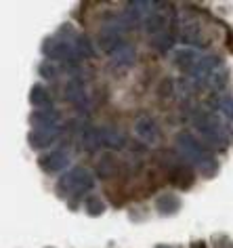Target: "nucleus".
I'll use <instances>...</instances> for the list:
<instances>
[{
    "label": "nucleus",
    "mask_w": 233,
    "mask_h": 248,
    "mask_svg": "<svg viewBox=\"0 0 233 248\" xmlns=\"http://www.w3.org/2000/svg\"><path fill=\"white\" fill-rule=\"evenodd\" d=\"M109 61H112L114 67H120V70H128V67L134 65V61H137V51H134L132 45H128L124 42L120 48H116V51L109 55Z\"/></svg>",
    "instance_id": "1a4fd4ad"
},
{
    "label": "nucleus",
    "mask_w": 233,
    "mask_h": 248,
    "mask_svg": "<svg viewBox=\"0 0 233 248\" xmlns=\"http://www.w3.org/2000/svg\"><path fill=\"white\" fill-rule=\"evenodd\" d=\"M170 23H173V19H168V17L164 13H160V11H156V13H151L143 21V28H145L147 34L156 38V36H160L162 32H166V30L170 28Z\"/></svg>",
    "instance_id": "f8f14e48"
},
{
    "label": "nucleus",
    "mask_w": 233,
    "mask_h": 248,
    "mask_svg": "<svg viewBox=\"0 0 233 248\" xmlns=\"http://www.w3.org/2000/svg\"><path fill=\"white\" fill-rule=\"evenodd\" d=\"M134 135L141 143L145 145H156L160 141V128H158V122L153 120L151 116H139L137 122H134Z\"/></svg>",
    "instance_id": "20e7f679"
},
{
    "label": "nucleus",
    "mask_w": 233,
    "mask_h": 248,
    "mask_svg": "<svg viewBox=\"0 0 233 248\" xmlns=\"http://www.w3.org/2000/svg\"><path fill=\"white\" fill-rule=\"evenodd\" d=\"M84 206H87V215L88 217H101L103 213H105V204H103L99 198H88Z\"/></svg>",
    "instance_id": "5701e85b"
},
{
    "label": "nucleus",
    "mask_w": 233,
    "mask_h": 248,
    "mask_svg": "<svg viewBox=\"0 0 233 248\" xmlns=\"http://www.w3.org/2000/svg\"><path fill=\"white\" fill-rule=\"evenodd\" d=\"M158 248H168V246H158Z\"/></svg>",
    "instance_id": "cd10ccee"
},
{
    "label": "nucleus",
    "mask_w": 233,
    "mask_h": 248,
    "mask_svg": "<svg viewBox=\"0 0 233 248\" xmlns=\"http://www.w3.org/2000/svg\"><path fill=\"white\" fill-rule=\"evenodd\" d=\"M179 206H181L179 198L173 196V194H162V196H158V200H156V208H158V213L164 215V217L175 215L176 210H179Z\"/></svg>",
    "instance_id": "f3484780"
},
{
    "label": "nucleus",
    "mask_w": 233,
    "mask_h": 248,
    "mask_svg": "<svg viewBox=\"0 0 233 248\" xmlns=\"http://www.w3.org/2000/svg\"><path fill=\"white\" fill-rule=\"evenodd\" d=\"M176 19H175V17H173V23H175ZM173 23H170V28L166 30V32H162L160 36H156V38H153L151 40V45H153V48H156V51L158 53H168L170 51V48H173L175 46V26H173Z\"/></svg>",
    "instance_id": "dca6fc26"
},
{
    "label": "nucleus",
    "mask_w": 233,
    "mask_h": 248,
    "mask_svg": "<svg viewBox=\"0 0 233 248\" xmlns=\"http://www.w3.org/2000/svg\"><path fill=\"white\" fill-rule=\"evenodd\" d=\"M82 147L87 152H97L101 147V135H99V128L95 126H84L82 131Z\"/></svg>",
    "instance_id": "6ab92c4d"
},
{
    "label": "nucleus",
    "mask_w": 233,
    "mask_h": 248,
    "mask_svg": "<svg viewBox=\"0 0 233 248\" xmlns=\"http://www.w3.org/2000/svg\"><path fill=\"white\" fill-rule=\"evenodd\" d=\"M99 135H101V145L109 147V150H124V147H126L128 139L118 131V128H114V126H99Z\"/></svg>",
    "instance_id": "9b49d317"
},
{
    "label": "nucleus",
    "mask_w": 233,
    "mask_h": 248,
    "mask_svg": "<svg viewBox=\"0 0 233 248\" xmlns=\"http://www.w3.org/2000/svg\"><path fill=\"white\" fill-rule=\"evenodd\" d=\"M218 67H220V59L217 57V55H204V57L200 59V63L195 65V70L189 74V76L193 78V82L206 84L208 78H210L212 74L218 70Z\"/></svg>",
    "instance_id": "423d86ee"
},
{
    "label": "nucleus",
    "mask_w": 233,
    "mask_h": 248,
    "mask_svg": "<svg viewBox=\"0 0 233 248\" xmlns=\"http://www.w3.org/2000/svg\"><path fill=\"white\" fill-rule=\"evenodd\" d=\"M40 74H42V76H44L46 80H53L55 74H57V67H55L53 63H44V65L40 67Z\"/></svg>",
    "instance_id": "a878e982"
},
{
    "label": "nucleus",
    "mask_w": 233,
    "mask_h": 248,
    "mask_svg": "<svg viewBox=\"0 0 233 248\" xmlns=\"http://www.w3.org/2000/svg\"><path fill=\"white\" fill-rule=\"evenodd\" d=\"M173 183L176 185V187H189V185L193 183V172L187 169V166H176V169H173Z\"/></svg>",
    "instance_id": "412c9836"
},
{
    "label": "nucleus",
    "mask_w": 233,
    "mask_h": 248,
    "mask_svg": "<svg viewBox=\"0 0 233 248\" xmlns=\"http://www.w3.org/2000/svg\"><path fill=\"white\" fill-rule=\"evenodd\" d=\"M200 59H202V55L198 48H193V46H181V48H176L175 51V65L179 67V70L183 74H191L195 70V65L200 63Z\"/></svg>",
    "instance_id": "39448f33"
},
{
    "label": "nucleus",
    "mask_w": 233,
    "mask_h": 248,
    "mask_svg": "<svg viewBox=\"0 0 233 248\" xmlns=\"http://www.w3.org/2000/svg\"><path fill=\"white\" fill-rule=\"evenodd\" d=\"M120 172V160L114 156V154H105L97 160V166H95V175L101 177V179H109V177H116Z\"/></svg>",
    "instance_id": "ddd939ff"
},
{
    "label": "nucleus",
    "mask_w": 233,
    "mask_h": 248,
    "mask_svg": "<svg viewBox=\"0 0 233 248\" xmlns=\"http://www.w3.org/2000/svg\"><path fill=\"white\" fill-rule=\"evenodd\" d=\"M191 248H206V244H204V242H193Z\"/></svg>",
    "instance_id": "bb28decb"
},
{
    "label": "nucleus",
    "mask_w": 233,
    "mask_h": 248,
    "mask_svg": "<svg viewBox=\"0 0 233 248\" xmlns=\"http://www.w3.org/2000/svg\"><path fill=\"white\" fill-rule=\"evenodd\" d=\"M61 114L55 108H44V109H34L29 116V124L34 128H59Z\"/></svg>",
    "instance_id": "0eeeda50"
},
{
    "label": "nucleus",
    "mask_w": 233,
    "mask_h": 248,
    "mask_svg": "<svg viewBox=\"0 0 233 248\" xmlns=\"http://www.w3.org/2000/svg\"><path fill=\"white\" fill-rule=\"evenodd\" d=\"M40 166H42V170L53 172V175L55 172H63L70 166V154L65 150H55L40 158Z\"/></svg>",
    "instance_id": "6e6552de"
},
{
    "label": "nucleus",
    "mask_w": 233,
    "mask_h": 248,
    "mask_svg": "<svg viewBox=\"0 0 233 248\" xmlns=\"http://www.w3.org/2000/svg\"><path fill=\"white\" fill-rule=\"evenodd\" d=\"M206 84H210L212 89H217V91H218V89H223V86L227 84V74H225V72L218 67V70L214 72L210 78H208V82H206Z\"/></svg>",
    "instance_id": "393cba45"
},
{
    "label": "nucleus",
    "mask_w": 233,
    "mask_h": 248,
    "mask_svg": "<svg viewBox=\"0 0 233 248\" xmlns=\"http://www.w3.org/2000/svg\"><path fill=\"white\" fill-rule=\"evenodd\" d=\"M95 189V175L93 170H88L87 166H76V169L67 170L61 181L57 183V194L65 196L67 191L72 194H84V191Z\"/></svg>",
    "instance_id": "f03ea898"
},
{
    "label": "nucleus",
    "mask_w": 233,
    "mask_h": 248,
    "mask_svg": "<svg viewBox=\"0 0 233 248\" xmlns=\"http://www.w3.org/2000/svg\"><path fill=\"white\" fill-rule=\"evenodd\" d=\"M181 38L183 42H187L189 46L193 45V48H198L204 45V32H202L198 21H185L181 28Z\"/></svg>",
    "instance_id": "2eb2a0df"
},
{
    "label": "nucleus",
    "mask_w": 233,
    "mask_h": 248,
    "mask_svg": "<svg viewBox=\"0 0 233 248\" xmlns=\"http://www.w3.org/2000/svg\"><path fill=\"white\" fill-rule=\"evenodd\" d=\"M73 46H76V51L82 59H93L97 55L95 46H93V40H90L88 36H76V38H73Z\"/></svg>",
    "instance_id": "aec40b11"
},
{
    "label": "nucleus",
    "mask_w": 233,
    "mask_h": 248,
    "mask_svg": "<svg viewBox=\"0 0 233 248\" xmlns=\"http://www.w3.org/2000/svg\"><path fill=\"white\" fill-rule=\"evenodd\" d=\"M44 55L51 61H59L61 65L63 63H73V61H80L82 57L78 55L76 46H73V42L70 45V42L65 40H48L44 45Z\"/></svg>",
    "instance_id": "7ed1b4c3"
},
{
    "label": "nucleus",
    "mask_w": 233,
    "mask_h": 248,
    "mask_svg": "<svg viewBox=\"0 0 233 248\" xmlns=\"http://www.w3.org/2000/svg\"><path fill=\"white\" fill-rule=\"evenodd\" d=\"M217 108L220 109V114H223L227 120H233V99L229 95H223L217 99Z\"/></svg>",
    "instance_id": "4be33fe9"
},
{
    "label": "nucleus",
    "mask_w": 233,
    "mask_h": 248,
    "mask_svg": "<svg viewBox=\"0 0 233 248\" xmlns=\"http://www.w3.org/2000/svg\"><path fill=\"white\" fill-rule=\"evenodd\" d=\"M65 99L78 108H84L87 105V89H84V82L80 78H73L67 82L65 86Z\"/></svg>",
    "instance_id": "4468645a"
},
{
    "label": "nucleus",
    "mask_w": 233,
    "mask_h": 248,
    "mask_svg": "<svg viewBox=\"0 0 233 248\" xmlns=\"http://www.w3.org/2000/svg\"><path fill=\"white\" fill-rule=\"evenodd\" d=\"M176 147H179L181 156L187 160V162L195 164L200 170L208 172V177H210V172L217 170V164L212 162L210 154L206 152V147L202 145V141H198L193 137V133L189 131H181L176 133Z\"/></svg>",
    "instance_id": "f257e3e1"
},
{
    "label": "nucleus",
    "mask_w": 233,
    "mask_h": 248,
    "mask_svg": "<svg viewBox=\"0 0 233 248\" xmlns=\"http://www.w3.org/2000/svg\"><path fill=\"white\" fill-rule=\"evenodd\" d=\"M57 135H59V128H34L28 139L34 150H44V147L55 143Z\"/></svg>",
    "instance_id": "9d476101"
},
{
    "label": "nucleus",
    "mask_w": 233,
    "mask_h": 248,
    "mask_svg": "<svg viewBox=\"0 0 233 248\" xmlns=\"http://www.w3.org/2000/svg\"><path fill=\"white\" fill-rule=\"evenodd\" d=\"M29 103H32L36 109L53 108V99H51V95H48V91L44 89V86H40V84L32 86V93H29Z\"/></svg>",
    "instance_id": "a211bd4d"
},
{
    "label": "nucleus",
    "mask_w": 233,
    "mask_h": 248,
    "mask_svg": "<svg viewBox=\"0 0 233 248\" xmlns=\"http://www.w3.org/2000/svg\"><path fill=\"white\" fill-rule=\"evenodd\" d=\"M176 93V82L173 78H164L160 86H158V97H162V99H168V97H173Z\"/></svg>",
    "instance_id": "b1692460"
}]
</instances>
